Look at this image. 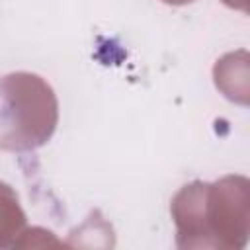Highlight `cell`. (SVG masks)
Returning <instances> with one entry per match:
<instances>
[{
    "mask_svg": "<svg viewBox=\"0 0 250 250\" xmlns=\"http://www.w3.org/2000/svg\"><path fill=\"white\" fill-rule=\"evenodd\" d=\"M57 119V98L41 76L14 72L0 78V148L31 150L45 145Z\"/></svg>",
    "mask_w": 250,
    "mask_h": 250,
    "instance_id": "6da1fadb",
    "label": "cell"
},
{
    "mask_svg": "<svg viewBox=\"0 0 250 250\" xmlns=\"http://www.w3.org/2000/svg\"><path fill=\"white\" fill-rule=\"evenodd\" d=\"M25 225V215L20 207L14 189L0 182V248L14 246L16 238L21 234Z\"/></svg>",
    "mask_w": 250,
    "mask_h": 250,
    "instance_id": "7a4b0ae2",
    "label": "cell"
},
{
    "mask_svg": "<svg viewBox=\"0 0 250 250\" xmlns=\"http://www.w3.org/2000/svg\"><path fill=\"white\" fill-rule=\"evenodd\" d=\"M166 4H176V6H180V4H188V2H193V0H164Z\"/></svg>",
    "mask_w": 250,
    "mask_h": 250,
    "instance_id": "3957f363",
    "label": "cell"
}]
</instances>
